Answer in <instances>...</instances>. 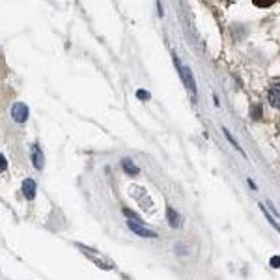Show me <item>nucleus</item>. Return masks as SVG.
Listing matches in <instances>:
<instances>
[{"mask_svg": "<svg viewBox=\"0 0 280 280\" xmlns=\"http://www.w3.org/2000/svg\"><path fill=\"white\" fill-rule=\"evenodd\" d=\"M267 99H269V105H271L273 109L280 110V81H273V82H271L267 92Z\"/></svg>", "mask_w": 280, "mask_h": 280, "instance_id": "obj_1", "label": "nucleus"}, {"mask_svg": "<svg viewBox=\"0 0 280 280\" xmlns=\"http://www.w3.org/2000/svg\"><path fill=\"white\" fill-rule=\"evenodd\" d=\"M127 226L131 228V231H134L136 235H140V237H149V239H153V237H157V233L153 230H148L142 226V222H134V220H127Z\"/></svg>", "mask_w": 280, "mask_h": 280, "instance_id": "obj_2", "label": "nucleus"}, {"mask_svg": "<svg viewBox=\"0 0 280 280\" xmlns=\"http://www.w3.org/2000/svg\"><path fill=\"white\" fill-rule=\"evenodd\" d=\"M12 116L15 122H19V123L26 122V118H28V109H26L25 103H15L12 109Z\"/></svg>", "mask_w": 280, "mask_h": 280, "instance_id": "obj_3", "label": "nucleus"}, {"mask_svg": "<svg viewBox=\"0 0 280 280\" xmlns=\"http://www.w3.org/2000/svg\"><path fill=\"white\" fill-rule=\"evenodd\" d=\"M30 155H32V163H34V166H36L37 170H41V168H43V165H45V161H43V153H41V149H39L37 144L32 146Z\"/></svg>", "mask_w": 280, "mask_h": 280, "instance_id": "obj_4", "label": "nucleus"}, {"mask_svg": "<svg viewBox=\"0 0 280 280\" xmlns=\"http://www.w3.org/2000/svg\"><path fill=\"white\" fill-rule=\"evenodd\" d=\"M166 219L172 228H180L181 226V217L178 211H174V207H166Z\"/></svg>", "mask_w": 280, "mask_h": 280, "instance_id": "obj_5", "label": "nucleus"}, {"mask_svg": "<svg viewBox=\"0 0 280 280\" xmlns=\"http://www.w3.org/2000/svg\"><path fill=\"white\" fill-rule=\"evenodd\" d=\"M36 181L34 180H25L23 183V193H25L26 200H34L36 198Z\"/></svg>", "mask_w": 280, "mask_h": 280, "instance_id": "obj_6", "label": "nucleus"}, {"mask_svg": "<svg viewBox=\"0 0 280 280\" xmlns=\"http://www.w3.org/2000/svg\"><path fill=\"white\" fill-rule=\"evenodd\" d=\"M122 166H123V170L127 172V174H133V176H136L138 172H140V168L134 165L131 159H123L122 161Z\"/></svg>", "mask_w": 280, "mask_h": 280, "instance_id": "obj_7", "label": "nucleus"}, {"mask_svg": "<svg viewBox=\"0 0 280 280\" xmlns=\"http://www.w3.org/2000/svg\"><path fill=\"white\" fill-rule=\"evenodd\" d=\"M8 66H6V60H4V52L0 50V81H4L8 77Z\"/></svg>", "mask_w": 280, "mask_h": 280, "instance_id": "obj_8", "label": "nucleus"}, {"mask_svg": "<svg viewBox=\"0 0 280 280\" xmlns=\"http://www.w3.org/2000/svg\"><path fill=\"white\" fill-rule=\"evenodd\" d=\"M260 209L264 211V215H265V219L269 220V224H271V226H273L275 230H279V231H280V224H279V222H277V220H275V219H273L271 215H269V211H267V209H265V206H264V204H260Z\"/></svg>", "mask_w": 280, "mask_h": 280, "instance_id": "obj_9", "label": "nucleus"}, {"mask_svg": "<svg viewBox=\"0 0 280 280\" xmlns=\"http://www.w3.org/2000/svg\"><path fill=\"white\" fill-rule=\"evenodd\" d=\"M123 215H125V217H127L129 220H134V222H142V220H140V217H138L134 211L127 209V207H123Z\"/></svg>", "mask_w": 280, "mask_h": 280, "instance_id": "obj_10", "label": "nucleus"}, {"mask_svg": "<svg viewBox=\"0 0 280 280\" xmlns=\"http://www.w3.org/2000/svg\"><path fill=\"white\" fill-rule=\"evenodd\" d=\"M254 4L258 8H267L271 4H275V0H254Z\"/></svg>", "mask_w": 280, "mask_h": 280, "instance_id": "obj_11", "label": "nucleus"}, {"mask_svg": "<svg viewBox=\"0 0 280 280\" xmlns=\"http://www.w3.org/2000/svg\"><path fill=\"white\" fill-rule=\"evenodd\" d=\"M224 134H226V138H228V140H230V144L233 148H235V149H239V151H241V148H239V144H237V142H235V140H233V138H231V134L228 133V131H226V129H224ZM241 153H243V151H241Z\"/></svg>", "mask_w": 280, "mask_h": 280, "instance_id": "obj_12", "label": "nucleus"}, {"mask_svg": "<svg viewBox=\"0 0 280 280\" xmlns=\"http://www.w3.org/2000/svg\"><path fill=\"white\" fill-rule=\"evenodd\" d=\"M269 264H271V267L279 269V267H280V256H273V258H271V262H269Z\"/></svg>", "mask_w": 280, "mask_h": 280, "instance_id": "obj_13", "label": "nucleus"}, {"mask_svg": "<svg viewBox=\"0 0 280 280\" xmlns=\"http://www.w3.org/2000/svg\"><path fill=\"white\" fill-rule=\"evenodd\" d=\"M6 168H8V161H6V157L0 153V172H4Z\"/></svg>", "mask_w": 280, "mask_h": 280, "instance_id": "obj_14", "label": "nucleus"}, {"mask_svg": "<svg viewBox=\"0 0 280 280\" xmlns=\"http://www.w3.org/2000/svg\"><path fill=\"white\" fill-rule=\"evenodd\" d=\"M136 96H138L140 99H149V94H148V92H144V90H140Z\"/></svg>", "mask_w": 280, "mask_h": 280, "instance_id": "obj_15", "label": "nucleus"}, {"mask_svg": "<svg viewBox=\"0 0 280 280\" xmlns=\"http://www.w3.org/2000/svg\"><path fill=\"white\" fill-rule=\"evenodd\" d=\"M247 183H248V185H250V187H252V189H254V191H256V183L252 181V180H250V178H248V180H247Z\"/></svg>", "mask_w": 280, "mask_h": 280, "instance_id": "obj_16", "label": "nucleus"}]
</instances>
